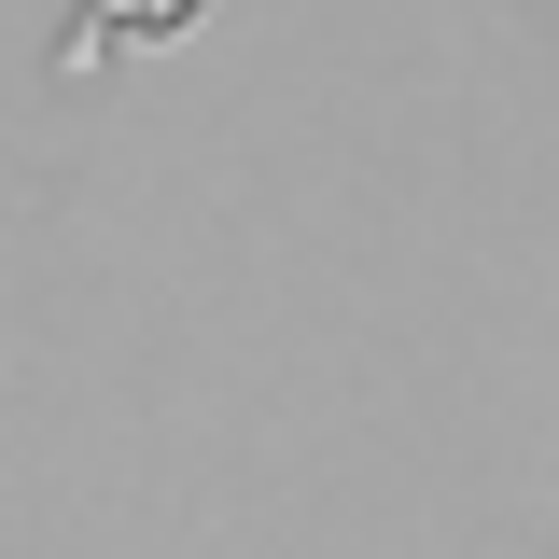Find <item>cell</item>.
Here are the masks:
<instances>
[{"label": "cell", "instance_id": "obj_1", "mask_svg": "<svg viewBox=\"0 0 559 559\" xmlns=\"http://www.w3.org/2000/svg\"><path fill=\"white\" fill-rule=\"evenodd\" d=\"M210 0H84L57 28V70H98V57H127V43H168V28H197Z\"/></svg>", "mask_w": 559, "mask_h": 559}]
</instances>
